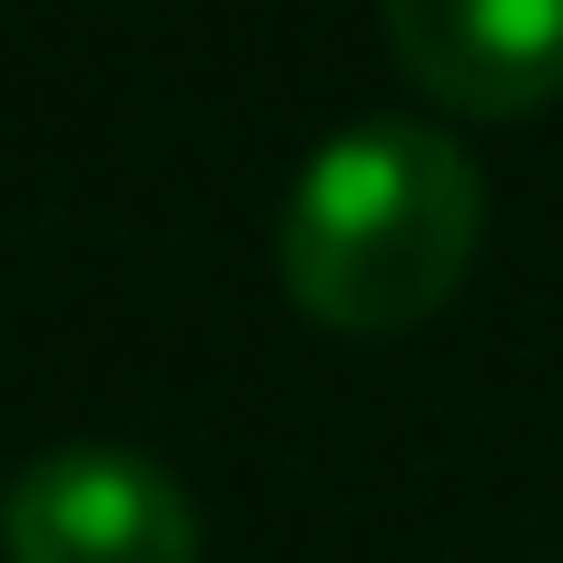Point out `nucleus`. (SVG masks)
Instances as JSON below:
<instances>
[{"mask_svg":"<svg viewBox=\"0 0 563 563\" xmlns=\"http://www.w3.org/2000/svg\"><path fill=\"white\" fill-rule=\"evenodd\" d=\"M386 49L455 119L563 99V0H386Z\"/></svg>","mask_w":563,"mask_h":563,"instance_id":"7ed1b4c3","label":"nucleus"},{"mask_svg":"<svg viewBox=\"0 0 563 563\" xmlns=\"http://www.w3.org/2000/svg\"><path fill=\"white\" fill-rule=\"evenodd\" d=\"M10 563H198L188 485L139 445H49L0 495Z\"/></svg>","mask_w":563,"mask_h":563,"instance_id":"f03ea898","label":"nucleus"},{"mask_svg":"<svg viewBox=\"0 0 563 563\" xmlns=\"http://www.w3.org/2000/svg\"><path fill=\"white\" fill-rule=\"evenodd\" d=\"M485 247V168L435 119H356L336 129L277 218L287 297L336 336L426 327Z\"/></svg>","mask_w":563,"mask_h":563,"instance_id":"f257e3e1","label":"nucleus"}]
</instances>
